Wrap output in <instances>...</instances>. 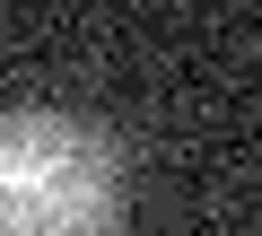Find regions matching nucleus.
<instances>
[{
  "instance_id": "f257e3e1",
  "label": "nucleus",
  "mask_w": 262,
  "mask_h": 236,
  "mask_svg": "<svg viewBox=\"0 0 262 236\" xmlns=\"http://www.w3.org/2000/svg\"><path fill=\"white\" fill-rule=\"evenodd\" d=\"M122 166L96 123L53 105L0 114V236H114Z\"/></svg>"
}]
</instances>
